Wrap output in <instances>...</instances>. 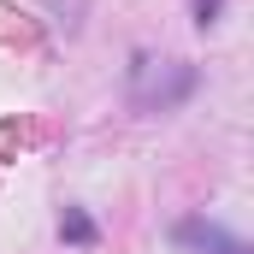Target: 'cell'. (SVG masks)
Wrapping results in <instances>:
<instances>
[{
    "label": "cell",
    "mask_w": 254,
    "mask_h": 254,
    "mask_svg": "<svg viewBox=\"0 0 254 254\" xmlns=\"http://www.w3.org/2000/svg\"><path fill=\"white\" fill-rule=\"evenodd\" d=\"M190 89H195V65H184V60L142 54L130 65V107L136 113H172L178 101H190Z\"/></svg>",
    "instance_id": "1"
},
{
    "label": "cell",
    "mask_w": 254,
    "mask_h": 254,
    "mask_svg": "<svg viewBox=\"0 0 254 254\" xmlns=\"http://www.w3.org/2000/svg\"><path fill=\"white\" fill-rule=\"evenodd\" d=\"M178 243H184V249H201V254H243L237 237H225V231L207 225V219H184V225H178Z\"/></svg>",
    "instance_id": "2"
},
{
    "label": "cell",
    "mask_w": 254,
    "mask_h": 254,
    "mask_svg": "<svg viewBox=\"0 0 254 254\" xmlns=\"http://www.w3.org/2000/svg\"><path fill=\"white\" fill-rule=\"evenodd\" d=\"M60 237H65V243H77V249H89V243H95V225H89V213H77V207H71V213L60 219Z\"/></svg>",
    "instance_id": "3"
}]
</instances>
